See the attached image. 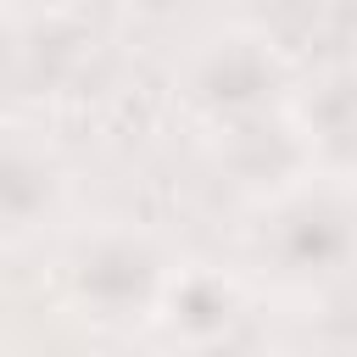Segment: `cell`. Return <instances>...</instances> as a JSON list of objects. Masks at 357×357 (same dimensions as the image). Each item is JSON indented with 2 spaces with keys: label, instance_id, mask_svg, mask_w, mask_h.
Wrapping results in <instances>:
<instances>
[{
  "label": "cell",
  "instance_id": "1",
  "mask_svg": "<svg viewBox=\"0 0 357 357\" xmlns=\"http://www.w3.org/2000/svg\"><path fill=\"white\" fill-rule=\"evenodd\" d=\"M357 251V229L335 201H296L273 229V257L290 273H329Z\"/></svg>",
  "mask_w": 357,
  "mask_h": 357
},
{
  "label": "cell",
  "instance_id": "2",
  "mask_svg": "<svg viewBox=\"0 0 357 357\" xmlns=\"http://www.w3.org/2000/svg\"><path fill=\"white\" fill-rule=\"evenodd\" d=\"M151 290H156V257L134 240H100L78 262V296L106 312L139 307V301H151Z\"/></svg>",
  "mask_w": 357,
  "mask_h": 357
},
{
  "label": "cell",
  "instance_id": "3",
  "mask_svg": "<svg viewBox=\"0 0 357 357\" xmlns=\"http://www.w3.org/2000/svg\"><path fill=\"white\" fill-rule=\"evenodd\" d=\"M268 89H273V67H268V56H262L257 45H245V39L218 45V50L206 56V67H201V95H206L212 106L245 112V106H257Z\"/></svg>",
  "mask_w": 357,
  "mask_h": 357
},
{
  "label": "cell",
  "instance_id": "4",
  "mask_svg": "<svg viewBox=\"0 0 357 357\" xmlns=\"http://www.w3.org/2000/svg\"><path fill=\"white\" fill-rule=\"evenodd\" d=\"M50 206V167L22 151H0V229H17Z\"/></svg>",
  "mask_w": 357,
  "mask_h": 357
},
{
  "label": "cell",
  "instance_id": "5",
  "mask_svg": "<svg viewBox=\"0 0 357 357\" xmlns=\"http://www.w3.org/2000/svg\"><path fill=\"white\" fill-rule=\"evenodd\" d=\"M312 123H318V139H324L335 156H357V73H351V78H335V84L318 95Z\"/></svg>",
  "mask_w": 357,
  "mask_h": 357
},
{
  "label": "cell",
  "instance_id": "6",
  "mask_svg": "<svg viewBox=\"0 0 357 357\" xmlns=\"http://www.w3.org/2000/svg\"><path fill=\"white\" fill-rule=\"evenodd\" d=\"M178 312V324L190 329V335H212V329H223L229 324V290L223 284H212V279H190L184 290H178V301H173Z\"/></svg>",
  "mask_w": 357,
  "mask_h": 357
}]
</instances>
